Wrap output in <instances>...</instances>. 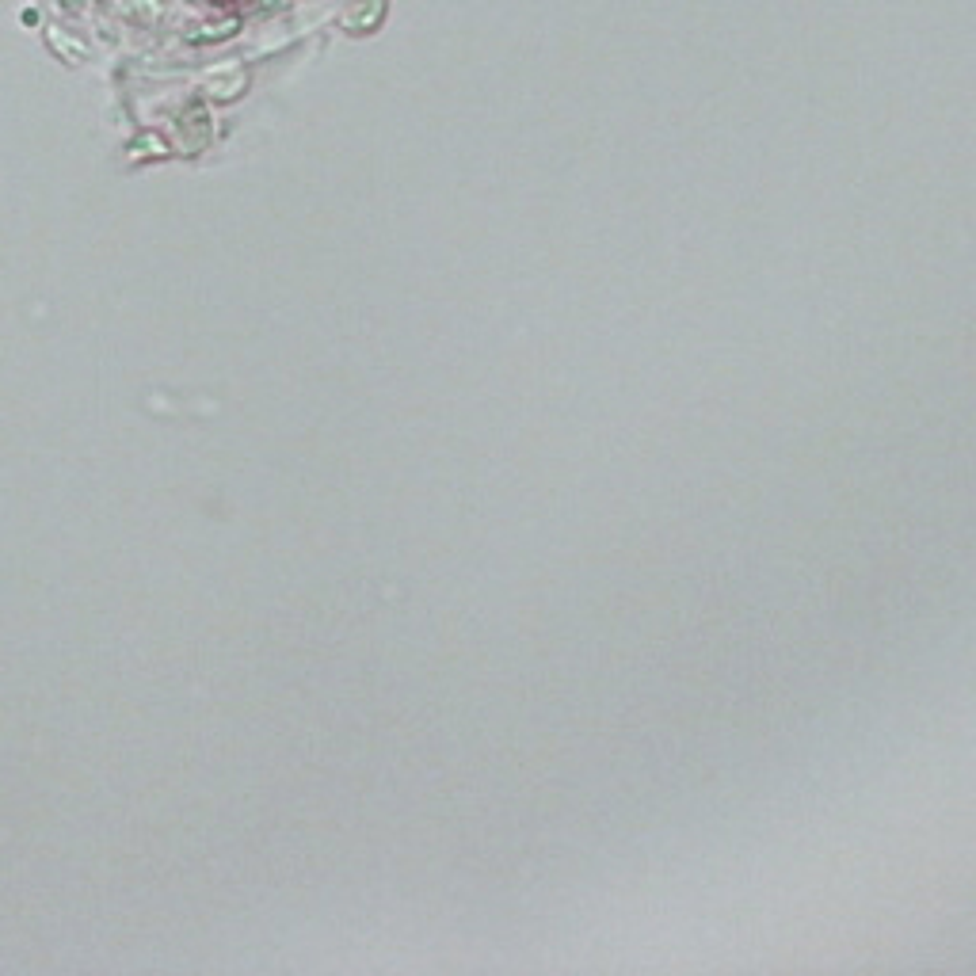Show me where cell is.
I'll return each instance as SVG.
<instances>
[{
    "mask_svg": "<svg viewBox=\"0 0 976 976\" xmlns=\"http://www.w3.org/2000/svg\"><path fill=\"white\" fill-rule=\"evenodd\" d=\"M210 4H233V0H210Z\"/></svg>",
    "mask_w": 976,
    "mask_h": 976,
    "instance_id": "6da1fadb",
    "label": "cell"
}]
</instances>
